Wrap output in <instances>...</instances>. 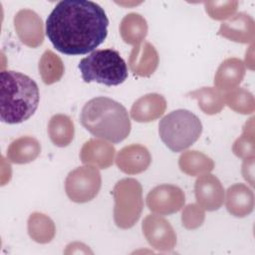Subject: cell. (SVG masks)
Here are the masks:
<instances>
[{"mask_svg": "<svg viewBox=\"0 0 255 255\" xmlns=\"http://www.w3.org/2000/svg\"><path fill=\"white\" fill-rule=\"evenodd\" d=\"M158 62L159 57L154 46L149 42H143L131 49L128 67L135 76L149 77L155 72Z\"/></svg>", "mask_w": 255, "mask_h": 255, "instance_id": "cell-14", "label": "cell"}, {"mask_svg": "<svg viewBox=\"0 0 255 255\" xmlns=\"http://www.w3.org/2000/svg\"><path fill=\"white\" fill-rule=\"evenodd\" d=\"M115 153L116 148L112 143L105 139L91 138L83 144L80 158L84 164L105 169L113 164Z\"/></svg>", "mask_w": 255, "mask_h": 255, "instance_id": "cell-15", "label": "cell"}, {"mask_svg": "<svg viewBox=\"0 0 255 255\" xmlns=\"http://www.w3.org/2000/svg\"><path fill=\"white\" fill-rule=\"evenodd\" d=\"M14 28L20 41L37 48L44 42V24L42 18L31 9H22L14 16Z\"/></svg>", "mask_w": 255, "mask_h": 255, "instance_id": "cell-10", "label": "cell"}, {"mask_svg": "<svg viewBox=\"0 0 255 255\" xmlns=\"http://www.w3.org/2000/svg\"><path fill=\"white\" fill-rule=\"evenodd\" d=\"M185 202L181 188L173 184H160L152 188L146 196L148 209L158 215H169L179 211Z\"/></svg>", "mask_w": 255, "mask_h": 255, "instance_id": "cell-8", "label": "cell"}, {"mask_svg": "<svg viewBox=\"0 0 255 255\" xmlns=\"http://www.w3.org/2000/svg\"><path fill=\"white\" fill-rule=\"evenodd\" d=\"M146 20L138 13L126 15L120 24V33L125 43L128 45H139L147 35Z\"/></svg>", "mask_w": 255, "mask_h": 255, "instance_id": "cell-20", "label": "cell"}, {"mask_svg": "<svg viewBox=\"0 0 255 255\" xmlns=\"http://www.w3.org/2000/svg\"><path fill=\"white\" fill-rule=\"evenodd\" d=\"M82 126L93 135L118 143L130 132V120L126 108L107 97L90 100L82 109Z\"/></svg>", "mask_w": 255, "mask_h": 255, "instance_id": "cell-3", "label": "cell"}, {"mask_svg": "<svg viewBox=\"0 0 255 255\" xmlns=\"http://www.w3.org/2000/svg\"><path fill=\"white\" fill-rule=\"evenodd\" d=\"M205 219L204 209L196 203L187 204L181 213V222L186 229H196L200 227Z\"/></svg>", "mask_w": 255, "mask_h": 255, "instance_id": "cell-29", "label": "cell"}, {"mask_svg": "<svg viewBox=\"0 0 255 255\" xmlns=\"http://www.w3.org/2000/svg\"><path fill=\"white\" fill-rule=\"evenodd\" d=\"M225 205L227 211L235 217H245L254 208V194L244 183H235L226 191Z\"/></svg>", "mask_w": 255, "mask_h": 255, "instance_id": "cell-17", "label": "cell"}, {"mask_svg": "<svg viewBox=\"0 0 255 255\" xmlns=\"http://www.w3.org/2000/svg\"><path fill=\"white\" fill-rule=\"evenodd\" d=\"M190 98L197 100L198 107L206 115L220 113L224 106V95L217 88L203 87L187 94Z\"/></svg>", "mask_w": 255, "mask_h": 255, "instance_id": "cell-24", "label": "cell"}, {"mask_svg": "<svg viewBox=\"0 0 255 255\" xmlns=\"http://www.w3.org/2000/svg\"><path fill=\"white\" fill-rule=\"evenodd\" d=\"M108 26L106 12L97 3L64 0L48 16L46 34L59 52L71 56L85 55L105 41Z\"/></svg>", "mask_w": 255, "mask_h": 255, "instance_id": "cell-1", "label": "cell"}, {"mask_svg": "<svg viewBox=\"0 0 255 255\" xmlns=\"http://www.w3.org/2000/svg\"><path fill=\"white\" fill-rule=\"evenodd\" d=\"M112 193L116 225L122 229L131 228L139 219L143 208L141 184L134 178H124L116 183Z\"/></svg>", "mask_w": 255, "mask_h": 255, "instance_id": "cell-6", "label": "cell"}, {"mask_svg": "<svg viewBox=\"0 0 255 255\" xmlns=\"http://www.w3.org/2000/svg\"><path fill=\"white\" fill-rule=\"evenodd\" d=\"M75 244H76V249L75 248H73V247H71V246H67V250L65 251V253H92V251L91 250H89V248H88V246H86L85 244H83V243H80V242H75Z\"/></svg>", "mask_w": 255, "mask_h": 255, "instance_id": "cell-31", "label": "cell"}, {"mask_svg": "<svg viewBox=\"0 0 255 255\" xmlns=\"http://www.w3.org/2000/svg\"><path fill=\"white\" fill-rule=\"evenodd\" d=\"M225 105L238 114L250 115L255 110L253 95L244 88H235L224 95Z\"/></svg>", "mask_w": 255, "mask_h": 255, "instance_id": "cell-26", "label": "cell"}, {"mask_svg": "<svg viewBox=\"0 0 255 255\" xmlns=\"http://www.w3.org/2000/svg\"><path fill=\"white\" fill-rule=\"evenodd\" d=\"M158 132L163 143L174 152L191 146L202 132L199 118L188 110H175L163 117L158 124Z\"/></svg>", "mask_w": 255, "mask_h": 255, "instance_id": "cell-5", "label": "cell"}, {"mask_svg": "<svg viewBox=\"0 0 255 255\" xmlns=\"http://www.w3.org/2000/svg\"><path fill=\"white\" fill-rule=\"evenodd\" d=\"M218 35L237 43H252L255 37L254 20L250 15L240 12L221 23Z\"/></svg>", "mask_w": 255, "mask_h": 255, "instance_id": "cell-13", "label": "cell"}, {"mask_svg": "<svg viewBox=\"0 0 255 255\" xmlns=\"http://www.w3.org/2000/svg\"><path fill=\"white\" fill-rule=\"evenodd\" d=\"M166 110V101L159 94H147L137 99L130 109V117L137 123H149L159 119Z\"/></svg>", "mask_w": 255, "mask_h": 255, "instance_id": "cell-16", "label": "cell"}, {"mask_svg": "<svg viewBox=\"0 0 255 255\" xmlns=\"http://www.w3.org/2000/svg\"><path fill=\"white\" fill-rule=\"evenodd\" d=\"M245 64L238 58H228L218 67L214 85L220 91H230L240 85L245 76Z\"/></svg>", "mask_w": 255, "mask_h": 255, "instance_id": "cell-18", "label": "cell"}, {"mask_svg": "<svg viewBox=\"0 0 255 255\" xmlns=\"http://www.w3.org/2000/svg\"><path fill=\"white\" fill-rule=\"evenodd\" d=\"M178 166L182 172L191 176L209 173L214 168V161L198 150H187L178 158Z\"/></svg>", "mask_w": 255, "mask_h": 255, "instance_id": "cell-22", "label": "cell"}, {"mask_svg": "<svg viewBox=\"0 0 255 255\" xmlns=\"http://www.w3.org/2000/svg\"><path fill=\"white\" fill-rule=\"evenodd\" d=\"M206 13L210 18L218 21L226 20L233 16L238 7L237 1H207L204 2Z\"/></svg>", "mask_w": 255, "mask_h": 255, "instance_id": "cell-28", "label": "cell"}, {"mask_svg": "<svg viewBox=\"0 0 255 255\" xmlns=\"http://www.w3.org/2000/svg\"><path fill=\"white\" fill-rule=\"evenodd\" d=\"M48 133L55 145L59 147L69 145L75 135V127L72 119L63 114L53 116L48 124Z\"/></svg>", "mask_w": 255, "mask_h": 255, "instance_id": "cell-21", "label": "cell"}, {"mask_svg": "<svg viewBox=\"0 0 255 255\" xmlns=\"http://www.w3.org/2000/svg\"><path fill=\"white\" fill-rule=\"evenodd\" d=\"M29 236L37 243L46 244L53 240L56 234L54 221L46 214L33 212L27 222Z\"/></svg>", "mask_w": 255, "mask_h": 255, "instance_id": "cell-23", "label": "cell"}, {"mask_svg": "<svg viewBox=\"0 0 255 255\" xmlns=\"http://www.w3.org/2000/svg\"><path fill=\"white\" fill-rule=\"evenodd\" d=\"M101 186V173L98 167L90 164L72 170L65 180L66 194L77 203H85L94 199L98 195Z\"/></svg>", "mask_w": 255, "mask_h": 255, "instance_id": "cell-7", "label": "cell"}, {"mask_svg": "<svg viewBox=\"0 0 255 255\" xmlns=\"http://www.w3.org/2000/svg\"><path fill=\"white\" fill-rule=\"evenodd\" d=\"M197 203L207 211L219 209L224 201V188L220 180L213 174L204 173L200 175L194 185Z\"/></svg>", "mask_w": 255, "mask_h": 255, "instance_id": "cell-11", "label": "cell"}, {"mask_svg": "<svg viewBox=\"0 0 255 255\" xmlns=\"http://www.w3.org/2000/svg\"><path fill=\"white\" fill-rule=\"evenodd\" d=\"M0 82L1 121L14 125L31 118L40 101L37 83L27 75L10 70L0 73Z\"/></svg>", "mask_w": 255, "mask_h": 255, "instance_id": "cell-2", "label": "cell"}, {"mask_svg": "<svg viewBox=\"0 0 255 255\" xmlns=\"http://www.w3.org/2000/svg\"><path fill=\"white\" fill-rule=\"evenodd\" d=\"M233 153L242 159L252 157L255 154V135H254V118L252 117L243 127L242 134L234 141L232 145Z\"/></svg>", "mask_w": 255, "mask_h": 255, "instance_id": "cell-27", "label": "cell"}, {"mask_svg": "<svg viewBox=\"0 0 255 255\" xmlns=\"http://www.w3.org/2000/svg\"><path fill=\"white\" fill-rule=\"evenodd\" d=\"M150 162L151 156L148 149L137 143L123 147L116 157L117 166L127 174L141 173L148 168Z\"/></svg>", "mask_w": 255, "mask_h": 255, "instance_id": "cell-12", "label": "cell"}, {"mask_svg": "<svg viewBox=\"0 0 255 255\" xmlns=\"http://www.w3.org/2000/svg\"><path fill=\"white\" fill-rule=\"evenodd\" d=\"M65 72L62 59L53 51L46 50L39 61V73L46 85H52L61 80Z\"/></svg>", "mask_w": 255, "mask_h": 255, "instance_id": "cell-25", "label": "cell"}, {"mask_svg": "<svg viewBox=\"0 0 255 255\" xmlns=\"http://www.w3.org/2000/svg\"><path fill=\"white\" fill-rule=\"evenodd\" d=\"M82 79L106 86H118L128 79V66L114 49L96 50L79 63Z\"/></svg>", "mask_w": 255, "mask_h": 255, "instance_id": "cell-4", "label": "cell"}, {"mask_svg": "<svg viewBox=\"0 0 255 255\" xmlns=\"http://www.w3.org/2000/svg\"><path fill=\"white\" fill-rule=\"evenodd\" d=\"M41 152V144L37 138L29 135L13 140L7 149V158L16 164L29 163L35 160Z\"/></svg>", "mask_w": 255, "mask_h": 255, "instance_id": "cell-19", "label": "cell"}, {"mask_svg": "<svg viewBox=\"0 0 255 255\" xmlns=\"http://www.w3.org/2000/svg\"><path fill=\"white\" fill-rule=\"evenodd\" d=\"M242 175L248 183L253 186L254 185V156L245 158L242 163L241 168Z\"/></svg>", "mask_w": 255, "mask_h": 255, "instance_id": "cell-30", "label": "cell"}, {"mask_svg": "<svg viewBox=\"0 0 255 255\" xmlns=\"http://www.w3.org/2000/svg\"><path fill=\"white\" fill-rule=\"evenodd\" d=\"M141 228L145 239L154 249L161 252H169L175 247V231L165 218L149 214L143 219Z\"/></svg>", "mask_w": 255, "mask_h": 255, "instance_id": "cell-9", "label": "cell"}]
</instances>
